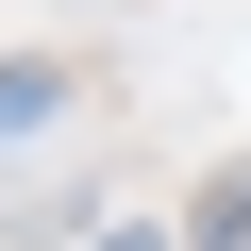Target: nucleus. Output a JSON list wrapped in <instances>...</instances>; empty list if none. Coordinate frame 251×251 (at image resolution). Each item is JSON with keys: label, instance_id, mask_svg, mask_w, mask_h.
Masks as SVG:
<instances>
[{"label": "nucleus", "instance_id": "obj_1", "mask_svg": "<svg viewBox=\"0 0 251 251\" xmlns=\"http://www.w3.org/2000/svg\"><path fill=\"white\" fill-rule=\"evenodd\" d=\"M201 234H218V251H251V184H234V201H218V218H201Z\"/></svg>", "mask_w": 251, "mask_h": 251}, {"label": "nucleus", "instance_id": "obj_2", "mask_svg": "<svg viewBox=\"0 0 251 251\" xmlns=\"http://www.w3.org/2000/svg\"><path fill=\"white\" fill-rule=\"evenodd\" d=\"M117 251H151V234H117Z\"/></svg>", "mask_w": 251, "mask_h": 251}]
</instances>
